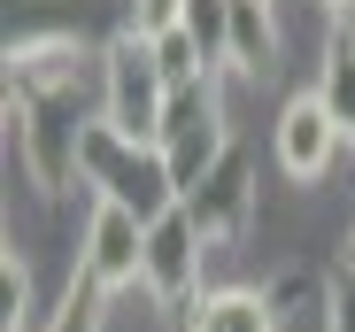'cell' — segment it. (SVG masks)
<instances>
[{
	"mask_svg": "<svg viewBox=\"0 0 355 332\" xmlns=\"http://www.w3.org/2000/svg\"><path fill=\"white\" fill-rule=\"evenodd\" d=\"M170 101H178V85H170V70H162L155 39L108 31V39H101V108H93V116H101L116 139H132V147H162Z\"/></svg>",
	"mask_w": 355,
	"mask_h": 332,
	"instance_id": "1",
	"label": "cell"
},
{
	"mask_svg": "<svg viewBox=\"0 0 355 332\" xmlns=\"http://www.w3.org/2000/svg\"><path fill=\"white\" fill-rule=\"evenodd\" d=\"M78 186H93V201H116V209H132L139 225H155V216H170L178 201V178H170V162H162V147H132V139H116L101 116H93V132H85V178Z\"/></svg>",
	"mask_w": 355,
	"mask_h": 332,
	"instance_id": "2",
	"label": "cell"
},
{
	"mask_svg": "<svg viewBox=\"0 0 355 332\" xmlns=\"http://www.w3.org/2000/svg\"><path fill=\"white\" fill-rule=\"evenodd\" d=\"M8 132H16V155H24V178L39 193H62L70 178H85L93 116H70V93H8Z\"/></svg>",
	"mask_w": 355,
	"mask_h": 332,
	"instance_id": "3",
	"label": "cell"
},
{
	"mask_svg": "<svg viewBox=\"0 0 355 332\" xmlns=\"http://www.w3.org/2000/svg\"><path fill=\"white\" fill-rule=\"evenodd\" d=\"M139 279H147V225L116 201H93L85 240H78V286L93 302H124L139 294Z\"/></svg>",
	"mask_w": 355,
	"mask_h": 332,
	"instance_id": "4",
	"label": "cell"
},
{
	"mask_svg": "<svg viewBox=\"0 0 355 332\" xmlns=\"http://www.w3.org/2000/svg\"><path fill=\"white\" fill-rule=\"evenodd\" d=\"M224 155H232V132H224L216 78H201V85H178V101H170V124H162V162H170L178 193H193V186L216 171Z\"/></svg>",
	"mask_w": 355,
	"mask_h": 332,
	"instance_id": "5",
	"label": "cell"
},
{
	"mask_svg": "<svg viewBox=\"0 0 355 332\" xmlns=\"http://www.w3.org/2000/svg\"><path fill=\"white\" fill-rule=\"evenodd\" d=\"M340 147H347V139H340V124H332V108L317 101V85L286 93L278 124H270V162H278V178H286V186H317V178L332 171Z\"/></svg>",
	"mask_w": 355,
	"mask_h": 332,
	"instance_id": "6",
	"label": "cell"
},
{
	"mask_svg": "<svg viewBox=\"0 0 355 332\" xmlns=\"http://www.w3.org/2000/svg\"><path fill=\"white\" fill-rule=\"evenodd\" d=\"M201 255H209V240L193 232L186 201H178L170 216L147 225V279H139V294L162 302V309H193V302L209 294V286H201Z\"/></svg>",
	"mask_w": 355,
	"mask_h": 332,
	"instance_id": "7",
	"label": "cell"
},
{
	"mask_svg": "<svg viewBox=\"0 0 355 332\" xmlns=\"http://www.w3.org/2000/svg\"><path fill=\"white\" fill-rule=\"evenodd\" d=\"M186 216H193V232L209 240V255H216V247H232V240L248 232V216H255V186H248V162H240V155H224L216 171H209V178L186 193Z\"/></svg>",
	"mask_w": 355,
	"mask_h": 332,
	"instance_id": "8",
	"label": "cell"
},
{
	"mask_svg": "<svg viewBox=\"0 0 355 332\" xmlns=\"http://www.w3.org/2000/svg\"><path fill=\"white\" fill-rule=\"evenodd\" d=\"M278 294L270 286H209L186 309V332H278Z\"/></svg>",
	"mask_w": 355,
	"mask_h": 332,
	"instance_id": "9",
	"label": "cell"
},
{
	"mask_svg": "<svg viewBox=\"0 0 355 332\" xmlns=\"http://www.w3.org/2000/svg\"><path fill=\"white\" fill-rule=\"evenodd\" d=\"M317 101L332 108V124H340V139L355 147V24H340V31H324V54H317Z\"/></svg>",
	"mask_w": 355,
	"mask_h": 332,
	"instance_id": "10",
	"label": "cell"
},
{
	"mask_svg": "<svg viewBox=\"0 0 355 332\" xmlns=\"http://www.w3.org/2000/svg\"><path fill=\"white\" fill-rule=\"evenodd\" d=\"M186 31L193 46H201V62L209 70H224V39H232V0H186Z\"/></svg>",
	"mask_w": 355,
	"mask_h": 332,
	"instance_id": "11",
	"label": "cell"
},
{
	"mask_svg": "<svg viewBox=\"0 0 355 332\" xmlns=\"http://www.w3.org/2000/svg\"><path fill=\"white\" fill-rule=\"evenodd\" d=\"M317 324L324 332H355V263H332L317 279Z\"/></svg>",
	"mask_w": 355,
	"mask_h": 332,
	"instance_id": "12",
	"label": "cell"
},
{
	"mask_svg": "<svg viewBox=\"0 0 355 332\" xmlns=\"http://www.w3.org/2000/svg\"><path fill=\"white\" fill-rule=\"evenodd\" d=\"M317 8H324L332 24H355V0H317Z\"/></svg>",
	"mask_w": 355,
	"mask_h": 332,
	"instance_id": "13",
	"label": "cell"
},
{
	"mask_svg": "<svg viewBox=\"0 0 355 332\" xmlns=\"http://www.w3.org/2000/svg\"><path fill=\"white\" fill-rule=\"evenodd\" d=\"M340 263H355V232H347V255H340Z\"/></svg>",
	"mask_w": 355,
	"mask_h": 332,
	"instance_id": "14",
	"label": "cell"
}]
</instances>
